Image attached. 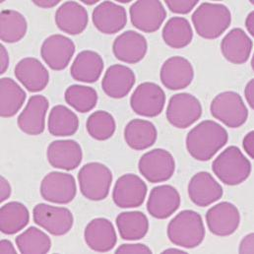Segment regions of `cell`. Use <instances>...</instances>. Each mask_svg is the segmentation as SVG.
I'll list each match as a JSON object with an SVG mask.
<instances>
[{
  "label": "cell",
  "mask_w": 254,
  "mask_h": 254,
  "mask_svg": "<svg viewBox=\"0 0 254 254\" xmlns=\"http://www.w3.org/2000/svg\"><path fill=\"white\" fill-rule=\"evenodd\" d=\"M209 231L217 237H229L237 232L241 224L239 209L230 202H221L211 207L206 213Z\"/></svg>",
  "instance_id": "13"
},
{
  "label": "cell",
  "mask_w": 254,
  "mask_h": 254,
  "mask_svg": "<svg viewBox=\"0 0 254 254\" xmlns=\"http://www.w3.org/2000/svg\"><path fill=\"white\" fill-rule=\"evenodd\" d=\"M197 34L206 40H215L224 34L232 23L230 9L221 3L204 2L192 14Z\"/></svg>",
  "instance_id": "2"
},
{
  "label": "cell",
  "mask_w": 254,
  "mask_h": 254,
  "mask_svg": "<svg viewBox=\"0 0 254 254\" xmlns=\"http://www.w3.org/2000/svg\"><path fill=\"white\" fill-rule=\"evenodd\" d=\"M246 27L248 32L252 35L254 36V12H251L246 20Z\"/></svg>",
  "instance_id": "48"
},
{
  "label": "cell",
  "mask_w": 254,
  "mask_h": 254,
  "mask_svg": "<svg viewBox=\"0 0 254 254\" xmlns=\"http://www.w3.org/2000/svg\"><path fill=\"white\" fill-rule=\"evenodd\" d=\"M116 254H152V251L150 248H148L145 245L142 244H127V245H123L120 248L117 249Z\"/></svg>",
  "instance_id": "40"
},
{
  "label": "cell",
  "mask_w": 254,
  "mask_h": 254,
  "mask_svg": "<svg viewBox=\"0 0 254 254\" xmlns=\"http://www.w3.org/2000/svg\"><path fill=\"white\" fill-rule=\"evenodd\" d=\"M163 254H187L188 253L185 252V251H182V250H178V249H169V250H166L163 252Z\"/></svg>",
  "instance_id": "49"
},
{
  "label": "cell",
  "mask_w": 254,
  "mask_h": 254,
  "mask_svg": "<svg viewBox=\"0 0 254 254\" xmlns=\"http://www.w3.org/2000/svg\"><path fill=\"white\" fill-rule=\"evenodd\" d=\"M92 20L101 33L106 35L117 34L127 26V10L124 6L115 2L104 1L94 9Z\"/></svg>",
  "instance_id": "16"
},
{
  "label": "cell",
  "mask_w": 254,
  "mask_h": 254,
  "mask_svg": "<svg viewBox=\"0 0 254 254\" xmlns=\"http://www.w3.org/2000/svg\"><path fill=\"white\" fill-rule=\"evenodd\" d=\"M163 40L172 49L180 50L188 47L193 39L190 21L185 17H173L164 26Z\"/></svg>",
  "instance_id": "33"
},
{
  "label": "cell",
  "mask_w": 254,
  "mask_h": 254,
  "mask_svg": "<svg viewBox=\"0 0 254 254\" xmlns=\"http://www.w3.org/2000/svg\"><path fill=\"white\" fill-rule=\"evenodd\" d=\"M181 206V195L174 187L164 185L154 188L147 201V211L159 220H165L178 211Z\"/></svg>",
  "instance_id": "21"
},
{
  "label": "cell",
  "mask_w": 254,
  "mask_h": 254,
  "mask_svg": "<svg viewBox=\"0 0 254 254\" xmlns=\"http://www.w3.org/2000/svg\"><path fill=\"white\" fill-rule=\"evenodd\" d=\"M86 128L92 138L98 141H105L113 137L117 129V124L110 113L98 111L89 117Z\"/></svg>",
  "instance_id": "38"
},
{
  "label": "cell",
  "mask_w": 254,
  "mask_h": 254,
  "mask_svg": "<svg viewBox=\"0 0 254 254\" xmlns=\"http://www.w3.org/2000/svg\"><path fill=\"white\" fill-rule=\"evenodd\" d=\"M65 102L76 112L86 114L95 109L98 103V94L92 87L72 85L64 94Z\"/></svg>",
  "instance_id": "37"
},
{
  "label": "cell",
  "mask_w": 254,
  "mask_h": 254,
  "mask_svg": "<svg viewBox=\"0 0 254 254\" xmlns=\"http://www.w3.org/2000/svg\"><path fill=\"white\" fill-rule=\"evenodd\" d=\"M166 104L164 90L152 82L140 84L130 98L133 112L141 117L156 118L162 114Z\"/></svg>",
  "instance_id": "8"
},
{
  "label": "cell",
  "mask_w": 254,
  "mask_h": 254,
  "mask_svg": "<svg viewBox=\"0 0 254 254\" xmlns=\"http://www.w3.org/2000/svg\"><path fill=\"white\" fill-rule=\"evenodd\" d=\"M26 18L20 12L5 9L0 14V38L7 44L20 42L27 33Z\"/></svg>",
  "instance_id": "34"
},
{
  "label": "cell",
  "mask_w": 254,
  "mask_h": 254,
  "mask_svg": "<svg viewBox=\"0 0 254 254\" xmlns=\"http://www.w3.org/2000/svg\"><path fill=\"white\" fill-rule=\"evenodd\" d=\"M214 175L227 186H239L252 174V163L237 146L225 149L213 162Z\"/></svg>",
  "instance_id": "4"
},
{
  "label": "cell",
  "mask_w": 254,
  "mask_h": 254,
  "mask_svg": "<svg viewBox=\"0 0 254 254\" xmlns=\"http://www.w3.org/2000/svg\"><path fill=\"white\" fill-rule=\"evenodd\" d=\"M189 196L191 201L199 207H207L220 200L223 196V188L206 172L197 173L189 184Z\"/></svg>",
  "instance_id": "24"
},
{
  "label": "cell",
  "mask_w": 254,
  "mask_h": 254,
  "mask_svg": "<svg viewBox=\"0 0 254 254\" xmlns=\"http://www.w3.org/2000/svg\"><path fill=\"white\" fill-rule=\"evenodd\" d=\"M160 78L166 88L174 91L183 90L192 83L194 69L189 60L183 57H173L162 65Z\"/></svg>",
  "instance_id": "19"
},
{
  "label": "cell",
  "mask_w": 254,
  "mask_h": 254,
  "mask_svg": "<svg viewBox=\"0 0 254 254\" xmlns=\"http://www.w3.org/2000/svg\"><path fill=\"white\" fill-rule=\"evenodd\" d=\"M84 239L87 246L96 253H109L118 243L113 223L106 218H96L86 227Z\"/></svg>",
  "instance_id": "18"
},
{
  "label": "cell",
  "mask_w": 254,
  "mask_h": 254,
  "mask_svg": "<svg viewBox=\"0 0 254 254\" xmlns=\"http://www.w3.org/2000/svg\"><path fill=\"white\" fill-rule=\"evenodd\" d=\"M9 66V55L6 48L0 45V74H4Z\"/></svg>",
  "instance_id": "44"
},
{
  "label": "cell",
  "mask_w": 254,
  "mask_h": 254,
  "mask_svg": "<svg viewBox=\"0 0 254 254\" xmlns=\"http://www.w3.org/2000/svg\"><path fill=\"white\" fill-rule=\"evenodd\" d=\"M229 140L228 131L213 121H204L193 127L187 136V149L200 162L211 160Z\"/></svg>",
  "instance_id": "1"
},
{
  "label": "cell",
  "mask_w": 254,
  "mask_h": 254,
  "mask_svg": "<svg viewBox=\"0 0 254 254\" xmlns=\"http://www.w3.org/2000/svg\"><path fill=\"white\" fill-rule=\"evenodd\" d=\"M166 4L168 8L177 14H189L198 4L197 0H167Z\"/></svg>",
  "instance_id": "39"
},
{
  "label": "cell",
  "mask_w": 254,
  "mask_h": 254,
  "mask_svg": "<svg viewBox=\"0 0 254 254\" xmlns=\"http://www.w3.org/2000/svg\"><path fill=\"white\" fill-rule=\"evenodd\" d=\"M211 115L230 128L243 127L249 118L248 108L240 94L226 91L217 95L210 106Z\"/></svg>",
  "instance_id": "6"
},
{
  "label": "cell",
  "mask_w": 254,
  "mask_h": 254,
  "mask_svg": "<svg viewBox=\"0 0 254 254\" xmlns=\"http://www.w3.org/2000/svg\"><path fill=\"white\" fill-rule=\"evenodd\" d=\"M239 253L242 254H254V235L249 234L246 236L243 241L241 242Z\"/></svg>",
  "instance_id": "41"
},
{
  "label": "cell",
  "mask_w": 254,
  "mask_h": 254,
  "mask_svg": "<svg viewBox=\"0 0 254 254\" xmlns=\"http://www.w3.org/2000/svg\"><path fill=\"white\" fill-rule=\"evenodd\" d=\"M33 218L38 226L56 237L69 233L74 224V217L69 209L45 203L35 206Z\"/></svg>",
  "instance_id": "9"
},
{
  "label": "cell",
  "mask_w": 254,
  "mask_h": 254,
  "mask_svg": "<svg viewBox=\"0 0 254 254\" xmlns=\"http://www.w3.org/2000/svg\"><path fill=\"white\" fill-rule=\"evenodd\" d=\"M49 132L53 136L67 137L74 135L79 127V120L75 113L65 106H56L52 109L49 122Z\"/></svg>",
  "instance_id": "35"
},
{
  "label": "cell",
  "mask_w": 254,
  "mask_h": 254,
  "mask_svg": "<svg viewBox=\"0 0 254 254\" xmlns=\"http://www.w3.org/2000/svg\"><path fill=\"white\" fill-rule=\"evenodd\" d=\"M104 60L96 52H81L70 68V74L75 81L83 83L97 82L104 71Z\"/></svg>",
  "instance_id": "28"
},
{
  "label": "cell",
  "mask_w": 254,
  "mask_h": 254,
  "mask_svg": "<svg viewBox=\"0 0 254 254\" xmlns=\"http://www.w3.org/2000/svg\"><path fill=\"white\" fill-rule=\"evenodd\" d=\"M243 145L247 154L252 159H254V131H251L246 135Z\"/></svg>",
  "instance_id": "42"
},
{
  "label": "cell",
  "mask_w": 254,
  "mask_h": 254,
  "mask_svg": "<svg viewBox=\"0 0 254 254\" xmlns=\"http://www.w3.org/2000/svg\"><path fill=\"white\" fill-rule=\"evenodd\" d=\"M34 4H36L37 6L41 7V8H53L55 6H57L58 4H60L59 0H34L33 1Z\"/></svg>",
  "instance_id": "47"
},
{
  "label": "cell",
  "mask_w": 254,
  "mask_h": 254,
  "mask_svg": "<svg viewBox=\"0 0 254 254\" xmlns=\"http://www.w3.org/2000/svg\"><path fill=\"white\" fill-rule=\"evenodd\" d=\"M116 222L120 236L125 241H139L147 235L149 230L147 216L139 211L123 212L117 217Z\"/></svg>",
  "instance_id": "32"
},
{
  "label": "cell",
  "mask_w": 254,
  "mask_h": 254,
  "mask_svg": "<svg viewBox=\"0 0 254 254\" xmlns=\"http://www.w3.org/2000/svg\"><path fill=\"white\" fill-rule=\"evenodd\" d=\"M83 3H85V4H88V5H93V4H96V3H98V1L96 0H94V1H83Z\"/></svg>",
  "instance_id": "50"
},
{
  "label": "cell",
  "mask_w": 254,
  "mask_h": 254,
  "mask_svg": "<svg viewBox=\"0 0 254 254\" xmlns=\"http://www.w3.org/2000/svg\"><path fill=\"white\" fill-rule=\"evenodd\" d=\"M157 137V128L149 121L135 119L129 122L125 128V140L131 149L136 151L152 147L156 143Z\"/></svg>",
  "instance_id": "29"
},
{
  "label": "cell",
  "mask_w": 254,
  "mask_h": 254,
  "mask_svg": "<svg viewBox=\"0 0 254 254\" xmlns=\"http://www.w3.org/2000/svg\"><path fill=\"white\" fill-rule=\"evenodd\" d=\"M140 174L151 184L164 183L176 172L174 156L167 150L154 149L144 154L138 163Z\"/></svg>",
  "instance_id": "7"
},
{
  "label": "cell",
  "mask_w": 254,
  "mask_h": 254,
  "mask_svg": "<svg viewBox=\"0 0 254 254\" xmlns=\"http://www.w3.org/2000/svg\"><path fill=\"white\" fill-rule=\"evenodd\" d=\"M78 182L82 195L92 201L106 199L113 183L112 171L102 163H89L78 173Z\"/></svg>",
  "instance_id": "5"
},
{
  "label": "cell",
  "mask_w": 254,
  "mask_h": 254,
  "mask_svg": "<svg viewBox=\"0 0 254 254\" xmlns=\"http://www.w3.org/2000/svg\"><path fill=\"white\" fill-rule=\"evenodd\" d=\"M47 158L52 167L72 171L80 166L83 152L80 144L74 140H57L49 145Z\"/></svg>",
  "instance_id": "20"
},
{
  "label": "cell",
  "mask_w": 254,
  "mask_h": 254,
  "mask_svg": "<svg viewBox=\"0 0 254 254\" xmlns=\"http://www.w3.org/2000/svg\"><path fill=\"white\" fill-rule=\"evenodd\" d=\"M88 22V11L76 1L64 2L56 12L57 26L68 35L75 36L83 33Z\"/></svg>",
  "instance_id": "27"
},
{
  "label": "cell",
  "mask_w": 254,
  "mask_h": 254,
  "mask_svg": "<svg viewBox=\"0 0 254 254\" xmlns=\"http://www.w3.org/2000/svg\"><path fill=\"white\" fill-rule=\"evenodd\" d=\"M166 116L173 127L186 129L201 118L202 106L193 95L180 93L170 99Z\"/></svg>",
  "instance_id": "10"
},
{
  "label": "cell",
  "mask_w": 254,
  "mask_h": 254,
  "mask_svg": "<svg viewBox=\"0 0 254 254\" xmlns=\"http://www.w3.org/2000/svg\"><path fill=\"white\" fill-rule=\"evenodd\" d=\"M17 80L30 92L38 93L47 88L50 82V73L38 59L26 58L15 66Z\"/></svg>",
  "instance_id": "23"
},
{
  "label": "cell",
  "mask_w": 254,
  "mask_h": 254,
  "mask_svg": "<svg viewBox=\"0 0 254 254\" xmlns=\"http://www.w3.org/2000/svg\"><path fill=\"white\" fill-rule=\"evenodd\" d=\"M132 25L144 32H157L167 18V11L161 1L140 0L134 2L129 9Z\"/></svg>",
  "instance_id": "11"
},
{
  "label": "cell",
  "mask_w": 254,
  "mask_h": 254,
  "mask_svg": "<svg viewBox=\"0 0 254 254\" xmlns=\"http://www.w3.org/2000/svg\"><path fill=\"white\" fill-rule=\"evenodd\" d=\"M136 77L132 69L122 64H115L106 71L102 87L107 96L113 99H123L132 90Z\"/></svg>",
  "instance_id": "25"
},
{
  "label": "cell",
  "mask_w": 254,
  "mask_h": 254,
  "mask_svg": "<svg viewBox=\"0 0 254 254\" xmlns=\"http://www.w3.org/2000/svg\"><path fill=\"white\" fill-rule=\"evenodd\" d=\"M168 238L172 244L184 249H195L205 238L202 217L195 211L184 210L168 226Z\"/></svg>",
  "instance_id": "3"
},
{
  "label": "cell",
  "mask_w": 254,
  "mask_h": 254,
  "mask_svg": "<svg viewBox=\"0 0 254 254\" xmlns=\"http://www.w3.org/2000/svg\"><path fill=\"white\" fill-rule=\"evenodd\" d=\"M253 41L241 28L231 30L221 43V52L231 64H246L253 52Z\"/></svg>",
  "instance_id": "26"
},
{
  "label": "cell",
  "mask_w": 254,
  "mask_h": 254,
  "mask_svg": "<svg viewBox=\"0 0 254 254\" xmlns=\"http://www.w3.org/2000/svg\"><path fill=\"white\" fill-rule=\"evenodd\" d=\"M147 190V186L140 177L127 174L117 181L113 191V199L120 208H137L144 203Z\"/></svg>",
  "instance_id": "14"
},
{
  "label": "cell",
  "mask_w": 254,
  "mask_h": 254,
  "mask_svg": "<svg viewBox=\"0 0 254 254\" xmlns=\"http://www.w3.org/2000/svg\"><path fill=\"white\" fill-rule=\"evenodd\" d=\"M76 48L72 40L64 35H53L46 39L41 48V56L50 68L62 71L70 64Z\"/></svg>",
  "instance_id": "15"
},
{
  "label": "cell",
  "mask_w": 254,
  "mask_h": 254,
  "mask_svg": "<svg viewBox=\"0 0 254 254\" xmlns=\"http://www.w3.org/2000/svg\"><path fill=\"white\" fill-rule=\"evenodd\" d=\"M245 96L248 104L252 109H254V79H252L246 86Z\"/></svg>",
  "instance_id": "45"
},
{
  "label": "cell",
  "mask_w": 254,
  "mask_h": 254,
  "mask_svg": "<svg viewBox=\"0 0 254 254\" xmlns=\"http://www.w3.org/2000/svg\"><path fill=\"white\" fill-rule=\"evenodd\" d=\"M11 195V187L9 182L4 178H0V201L4 202Z\"/></svg>",
  "instance_id": "43"
},
{
  "label": "cell",
  "mask_w": 254,
  "mask_h": 254,
  "mask_svg": "<svg viewBox=\"0 0 254 254\" xmlns=\"http://www.w3.org/2000/svg\"><path fill=\"white\" fill-rule=\"evenodd\" d=\"M26 92L11 78L0 80V116L4 119L14 117L26 101Z\"/></svg>",
  "instance_id": "30"
},
{
  "label": "cell",
  "mask_w": 254,
  "mask_h": 254,
  "mask_svg": "<svg viewBox=\"0 0 254 254\" xmlns=\"http://www.w3.org/2000/svg\"><path fill=\"white\" fill-rule=\"evenodd\" d=\"M16 249L12 245L10 241L7 240H2L0 243V254H16Z\"/></svg>",
  "instance_id": "46"
},
{
  "label": "cell",
  "mask_w": 254,
  "mask_h": 254,
  "mask_svg": "<svg viewBox=\"0 0 254 254\" xmlns=\"http://www.w3.org/2000/svg\"><path fill=\"white\" fill-rule=\"evenodd\" d=\"M40 192L42 197L48 202L68 204L74 200L77 194L76 182L72 175L52 172L41 183Z\"/></svg>",
  "instance_id": "12"
},
{
  "label": "cell",
  "mask_w": 254,
  "mask_h": 254,
  "mask_svg": "<svg viewBox=\"0 0 254 254\" xmlns=\"http://www.w3.org/2000/svg\"><path fill=\"white\" fill-rule=\"evenodd\" d=\"M30 213L27 207L17 201L3 205L0 209V230L4 235H15L29 224Z\"/></svg>",
  "instance_id": "31"
},
{
  "label": "cell",
  "mask_w": 254,
  "mask_h": 254,
  "mask_svg": "<svg viewBox=\"0 0 254 254\" xmlns=\"http://www.w3.org/2000/svg\"><path fill=\"white\" fill-rule=\"evenodd\" d=\"M148 44L143 35L129 30L118 36L113 45L115 57L123 63L136 64L146 56Z\"/></svg>",
  "instance_id": "22"
},
{
  "label": "cell",
  "mask_w": 254,
  "mask_h": 254,
  "mask_svg": "<svg viewBox=\"0 0 254 254\" xmlns=\"http://www.w3.org/2000/svg\"><path fill=\"white\" fill-rule=\"evenodd\" d=\"M16 245L21 254H46L52 249L50 237L36 227H31L16 238Z\"/></svg>",
  "instance_id": "36"
},
{
  "label": "cell",
  "mask_w": 254,
  "mask_h": 254,
  "mask_svg": "<svg viewBox=\"0 0 254 254\" xmlns=\"http://www.w3.org/2000/svg\"><path fill=\"white\" fill-rule=\"evenodd\" d=\"M50 102L45 96H32L24 111L18 117V127L26 134L37 136L45 131L46 116Z\"/></svg>",
  "instance_id": "17"
}]
</instances>
